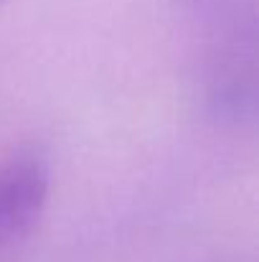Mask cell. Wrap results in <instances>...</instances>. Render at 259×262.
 <instances>
[{
	"instance_id": "cell-1",
	"label": "cell",
	"mask_w": 259,
	"mask_h": 262,
	"mask_svg": "<svg viewBox=\"0 0 259 262\" xmlns=\"http://www.w3.org/2000/svg\"><path fill=\"white\" fill-rule=\"evenodd\" d=\"M201 28V99L208 117L244 127L257 115V0H247Z\"/></svg>"
},
{
	"instance_id": "cell-2",
	"label": "cell",
	"mask_w": 259,
	"mask_h": 262,
	"mask_svg": "<svg viewBox=\"0 0 259 262\" xmlns=\"http://www.w3.org/2000/svg\"><path fill=\"white\" fill-rule=\"evenodd\" d=\"M51 193L49 158L18 148L0 161V262H18L38 232Z\"/></svg>"
},
{
	"instance_id": "cell-3",
	"label": "cell",
	"mask_w": 259,
	"mask_h": 262,
	"mask_svg": "<svg viewBox=\"0 0 259 262\" xmlns=\"http://www.w3.org/2000/svg\"><path fill=\"white\" fill-rule=\"evenodd\" d=\"M175 3H178V8L185 15H191L201 26V23H206V20H211V18L231 10V8L247 3V0H175Z\"/></svg>"
},
{
	"instance_id": "cell-4",
	"label": "cell",
	"mask_w": 259,
	"mask_h": 262,
	"mask_svg": "<svg viewBox=\"0 0 259 262\" xmlns=\"http://www.w3.org/2000/svg\"><path fill=\"white\" fill-rule=\"evenodd\" d=\"M3 3H5V0H0V5H3Z\"/></svg>"
}]
</instances>
